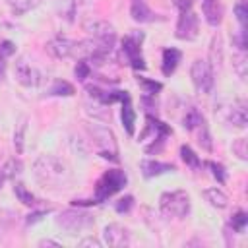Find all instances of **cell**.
Masks as SVG:
<instances>
[{
	"instance_id": "1",
	"label": "cell",
	"mask_w": 248,
	"mask_h": 248,
	"mask_svg": "<svg viewBox=\"0 0 248 248\" xmlns=\"http://www.w3.org/2000/svg\"><path fill=\"white\" fill-rule=\"evenodd\" d=\"M35 178L45 188H64L70 182V170L56 157L43 155L35 161Z\"/></svg>"
},
{
	"instance_id": "2",
	"label": "cell",
	"mask_w": 248,
	"mask_h": 248,
	"mask_svg": "<svg viewBox=\"0 0 248 248\" xmlns=\"http://www.w3.org/2000/svg\"><path fill=\"white\" fill-rule=\"evenodd\" d=\"M128 178L124 174V170L120 169H112V170H107L103 172V176L97 180L95 184V196L93 200H74L72 203L74 205H91V203H103L105 200H108L110 196H114L116 192H120L124 186H126Z\"/></svg>"
},
{
	"instance_id": "3",
	"label": "cell",
	"mask_w": 248,
	"mask_h": 248,
	"mask_svg": "<svg viewBox=\"0 0 248 248\" xmlns=\"http://www.w3.org/2000/svg\"><path fill=\"white\" fill-rule=\"evenodd\" d=\"M174 6L178 8V21H176V37L182 41H194L200 31L198 16L194 14L192 6L194 0H172Z\"/></svg>"
},
{
	"instance_id": "4",
	"label": "cell",
	"mask_w": 248,
	"mask_h": 248,
	"mask_svg": "<svg viewBox=\"0 0 248 248\" xmlns=\"http://www.w3.org/2000/svg\"><path fill=\"white\" fill-rule=\"evenodd\" d=\"M46 50L56 58H85L89 52V39L72 41L64 35H56L46 43Z\"/></svg>"
},
{
	"instance_id": "5",
	"label": "cell",
	"mask_w": 248,
	"mask_h": 248,
	"mask_svg": "<svg viewBox=\"0 0 248 248\" xmlns=\"http://www.w3.org/2000/svg\"><path fill=\"white\" fill-rule=\"evenodd\" d=\"M159 207L163 215L167 217H178L184 219L190 213V196L184 190H174V192H165L159 198Z\"/></svg>"
},
{
	"instance_id": "6",
	"label": "cell",
	"mask_w": 248,
	"mask_h": 248,
	"mask_svg": "<svg viewBox=\"0 0 248 248\" xmlns=\"http://www.w3.org/2000/svg\"><path fill=\"white\" fill-rule=\"evenodd\" d=\"M184 128L188 132H192L198 140V143L205 149V151H211V136H209V128H207V122H205V116L198 110V108H188L186 114H184V120H182Z\"/></svg>"
},
{
	"instance_id": "7",
	"label": "cell",
	"mask_w": 248,
	"mask_h": 248,
	"mask_svg": "<svg viewBox=\"0 0 248 248\" xmlns=\"http://www.w3.org/2000/svg\"><path fill=\"white\" fill-rule=\"evenodd\" d=\"M89 132H91V138H93L97 153L103 159H108V161L116 163L118 161V147H116L114 134L105 126H93V128H89Z\"/></svg>"
},
{
	"instance_id": "8",
	"label": "cell",
	"mask_w": 248,
	"mask_h": 248,
	"mask_svg": "<svg viewBox=\"0 0 248 248\" xmlns=\"http://www.w3.org/2000/svg\"><path fill=\"white\" fill-rule=\"evenodd\" d=\"M56 223H58L64 231H68L70 234H74V232H81V231L91 229L93 223H95V219H93V215L87 213V211L66 209V211H62V213L58 215Z\"/></svg>"
},
{
	"instance_id": "9",
	"label": "cell",
	"mask_w": 248,
	"mask_h": 248,
	"mask_svg": "<svg viewBox=\"0 0 248 248\" xmlns=\"http://www.w3.org/2000/svg\"><path fill=\"white\" fill-rule=\"evenodd\" d=\"M145 122H147V124H145V130L141 132L140 138H143V136H147V134H153V143H151V145H145V153H157V151L163 149V145H165L167 138L172 134V130H170L169 124L161 122V120L155 118L153 114H147V116H145Z\"/></svg>"
},
{
	"instance_id": "10",
	"label": "cell",
	"mask_w": 248,
	"mask_h": 248,
	"mask_svg": "<svg viewBox=\"0 0 248 248\" xmlns=\"http://www.w3.org/2000/svg\"><path fill=\"white\" fill-rule=\"evenodd\" d=\"M190 76H192V83L200 93H211L213 85H215V74L213 68L209 64V60L198 58L194 60L192 68H190Z\"/></svg>"
},
{
	"instance_id": "11",
	"label": "cell",
	"mask_w": 248,
	"mask_h": 248,
	"mask_svg": "<svg viewBox=\"0 0 248 248\" xmlns=\"http://www.w3.org/2000/svg\"><path fill=\"white\" fill-rule=\"evenodd\" d=\"M141 33H132L122 39V54L134 70H145V62L141 56Z\"/></svg>"
},
{
	"instance_id": "12",
	"label": "cell",
	"mask_w": 248,
	"mask_h": 248,
	"mask_svg": "<svg viewBox=\"0 0 248 248\" xmlns=\"http://www.w3.org/2000/svg\"><path fill=\"white\" fill-rule=\"evenodd\" d=\"M83 27H85V31L91 35L93 41H97L99 45H103V46L114 50L116 31H114V27H112L110 23H107V21H99V19H97V21H87Z\"/></svg>"
},
{
	"instance_id": "13",
	"label": "cell",
	"mask_w": 248,
	"mask_h": 248,
	"mask_svg": "<svg viewBox=\"0 0 248 248\" xmlns=\"http://www.w3.org/2000/svg\"><path fill=\"white\" fill-rule=\"evenodd\" d=\"M221 118L227 124L234 126V128H246V124H248V105H246V101L244 99L232 101L227 108L221 110Z\"/></svg>"
},
{
	"instance_id": "14",
	"label": "cell",
	"mask_w": 248,
	"mask_h": 248,
	"mask_svg": "<svg viewBox=\"0 0 248 248\" xmlns=\"http://www.w3.org/2000/svg\"><path fill=\"white\" fill-rule=\"evenodd\" d=\"M14 74H16V79L25 87H37L43 79L41 72L31 62H27V58H23V56L17 58V62L14 66Z\"/></svg>"
},
{
	"instance_id": "15",
	"label": "cell",
	"mask_w": 248,
	"mask_h": 248,
	"mask_svg": "<svg viewBox=\"0 0 248 248\" xmlns=\"http://www.w3.org/2000/svg\"><path fill=\"white\" fill-rule=\"evenodd\" d=\"M130 16L138 23H153V21H161L163 19L159 14H155L145 4V0H132L130 2Z\"/></svg>"
},
{
	"instance_id": "16",
	"label": "cell",
	"mask_w": 248,
	"mask_h": 248,
	"mask_svg": "<svg viewBox=\"0 0 248 248\" xmlns=\"http://www.w3.org/2000/svg\"><path fill=\"white\" fill-rule=\"evenodd\" d=\"M105 242L108 246H128L130 244V232L126 227L118 223H110L105 227Z\"/></svg>"
},
{
	"instance_id": "17",
	"label": "cell",
	"mask_w": 248,
	"mask_h": 248,
	"mask_svg": "<svg viewBox=\"0 0 248 248\" xmlns=\"http://www.w3.org/2000/svg\"><path fill=\"white\" fill-rule=\"evenodd\" d=\"M140 169H141L143 178H153V176H159L163 172H170L176 167L172 163H161V161H155V159H143L140 163Z\"/></svg>"
},
{
	"instance_id": "18",
	"label": "cell",
	"mask_w": 248,
	"mask_h": 248,
	"mask_svg": "<svg viewBox=\"0 0 248 248\" xmlns=\"http://www.w3.org/2000/svg\"><path fill=\"white\" fill-rule=\"evenodd\" d=\"M202 12L205 21L213 27H217L223 19V6L219 4V0H202Z\"/></svg>"
},
{
	"instance_id": "19",
	"label": "cell",
	"mask_w": 248,
	"mask_h": 248,
	"mask_svg": "<svg viewBox=\"0 0 248 248\" xmlns=\"http://www.w3.org/2000/svg\"><path fill=\"white\" fill-rule=\"evenodd\" d=\"M120 103H122V124H124L126 132H128L130 136H134V126H136V112H134V107H132V99H130V93H128V91H124V95H122Z\"/></svg>"
},
{
	"instance_id": "20",
	"label": "cell",
	"mask_w": 248,
	"mask_h": 248,
	"mask_svg": "<svg viewBox=\"0 0 248 248\" xmlns=\"http://www.w3.org/2000/svg\"><path fill=\"white\" fill-rule=\"evenodd\" d=\"M87 93L93 99H97L101 105H112V103L120 101L122 95H124V91H103L97 85H87Z\"/></svg>"
},
{
	"instance_id": "21",
	"label": "cell",
	"mask_w": 248,
	"mask_h": 248,
	"mask_svg": "<svg viewBox=\"0 0 248 248\" xmlns=\"http://www.w3.org/2000/svg\"><path fill=\"white\" fill-rule=\"evenodd\" d=\"M180 50L178 48H165L163 50V64H161V72L163 76H170L174 74L178 62H180Z\"/></svg>"
},
{
	"instance_id": "22",
	"label": "cell",
	"mask_w": 248,
	"mask_h": 248,
	"mask_svg": "<svg viewBox=\"0 0 248 248\" xmlns=\"http://www.w3.org/2000/svg\"><path fill=\"white\" fill-rule=\"evenodd\" d=\"M203 198H205L213 207H217V209H223V207H227V203H229L227 196H225L219 188H205V190H203Z\"/></svg>"
},
{
	"instance_id": "23",
	"label": "cell",
	"mask_w": 248,
	"mask_h": 248,
	"mask_svg": "<svg viewBox=\"0 0 248 248\" xmlns=\"http://www.w3.org/2000/svg\"><path fill=\"white\" fill-rule=\"evenodd\" d=\"M180 157H182V161H184L190 169H194V170L202 167L200 157H198V155L192 151V147H188V145H182V147H180Z\"/></svg>"
},
{
	"instance_id": "24",
	"label": "cell",
	"mask_w": 248,
	"mask_h": 248,
	"mask_svg": "<svg viewBox=\"0 0 248 248\" xmlns=\"http://www.w3.org/2000/svg\"><path fill=\"white\" fill-rule=\"evenodd\" d=\"M48 95H64V97H70L74 95V85L64 81V79H56L52 83V87L48 89Z\"/></svg>"
},
{
	"instance_id": "25",
	"label": "cell",
	"mask_w": 248,
	"mask_h": 248,
	"mask_svg": "<svg viewBox=\"0 0 248 248\" xmlns=\"http://www.w3.org/2000/svg\"><path fill=\"white\" fill-rule=\"evenodd\" d=\"M14 192H16V196H17V200H19L21 203H25V205H35V203H37V198H35L21 182H16Z\"/></svg>"
},
{
	"instance_id": "26",
	"label": "cell",
	"mask_w": 248,
	"mask_h": 248,
	"mask_svg": "<svg viewBox=\"0 0 248 248\" xmlns=\"http://www.w3.org/2000/svg\"><path fill=\"white\" fill-rule=\"evenodd\" d=\"M6 2L10 4V8H12L16 14H25V12H29L31 8H35V6L41 4V0H6Z\"/></svg>"
},
{
	"instance_id": "27",
	"label": "cell",
	"mask_w": 248,
	"mask_h": 248,
	"mask_svg": "<svg viewBox=\"0 0 248 248\" xmlns=\"http://www.w3.org/2000/svg\"><path fill=\"white\" fill-rule=\"evenodd\" d=\"M138 83H140V87L143 89V93L147 97H155L163 89V85L159 81H153V79H147V78H138Z\"/></svg>"
},
{
	"instance_id": "28",
	"label": "cell",
	"mask_w": 248,
	"mask_h": 248,
	"mask_svg": "<svg viewBox=\"0 0 248 248\" xmlns=\"http://www.w3.org/2000/svg\"><path fill=\"white\" fill-rule=\"evenodd\" d=\"M246 50H240V48H236V54L232 56V66H234V70L238 72V76L244 79L246 78Z\"/></svg>"
},
{
	"instance_id": "29",
	"label": "cell",
	"mask_w": 248,
	"mask_h": 248,
	"mask_svg": "<svg viewBox=\"0 0 248 248\" xmlns=\"http://www.w3.org/2000/svg\"><path fill=\"white\" fill-rule=\"evenodd\" d=\"M74 74H76V78H78L79 81H85V79L89 78V74H91V64H89L85 58H78V64H76Z\"/></svg>"
},
{
	"instance_id": "30",
	"label": "cell",
	"mask_w": 248,
	"mask_h": 248,
	"mask_svg": "<svg viewBox=\"0 0 248 248\" xmlns=\"http://www.w3.org/2000/svg\"><path fill=\"white\" fill-rule=\"evenodd\" d=\"M246 223H248V215L244 213V211H236L234 215H232V219H231V227H232V231H236V232H244L246 231Z\"/></svg>"
},
{
	"instance_id": "31",
	"label": "cell",
	"mask_w": 248,
	"mask_h": 248,
	"mask_svg": "<svg viewBox=\"0 0 248 248\" xmlns=\"http://www.w3.org/2000/svg\"><path fill=\"white\" fill-rule=\"evenodd\" d=\"M25 128H27V120L21 118L19 126H17V132L14 134V145H16V149H17V153L23 151V132H25Z\"/></svg>"
},
{
	"instance_id": "32",
	"label": "cell",
	"mask_w": 248,
	"mask_h": 248,
	"mask_svg": "<svg viewBox=\"0 0 248 248\" xmlns=\"http://www.w3.org/2000/svg\"><path fill=\"white\" fill-rule=\"evenodd\" d=\"M205 167H209V169H211V172H213V176L219 180V184H225V180H227V172H225V167H223L221 163L207 161V163H205Z\"/></svg>"
},
{
	"instance_id": "33",
	"label": "cell",
	"mask_w": 248,
	"mask_h": 248,
	"mask_svg": "<svg viewBox=\"0 0 248 248\" xmlns=\"http://www.w3.org/2000/svg\"><path fill=\"white\" fill-rule=\"evenodd\" d=\"M234 14H236V19L240 23V29L246 31V16H248V10H246V4L244 2H238L234 6Z\"/></svg>"
},
{
	"instance_id": "34",
	"label": "cell",
	"mask_w": 248,
	"mask_h": 248,
	"mask_svg": "<svg viewBox=\"0 0 248 248\" xmlns=\"http://www.w3.org/2000/svg\"><path fill=\"white\" fill-rule=\"evenodd\" d=\"M132 205H134V198H132V196H124V198H120V200L114 203V209H116L118 213H128V211L132 209Z\"/></svg>"
},
{
	"instance_id": "35",
	"label": "cell",
	"mask_w": 248,
	"mask_h": 248,
	"mask_svg": "<svg viewBox=\"0 0 248 248\" xmlns=\"http://www.w3.org/2000/svg\"><path fill=\"white\" fill-rule=\"evenodd\" d=\"M232 151L244 161V159H248V151H246V140L244 138H238L234 143H232Z\"/></svg>"
},
{
	"instance_id": "36",
	"label": "cell",
	"mask_w": 248,
	"mask_h": 248,
	"mask_svg": "<svg viewBox=\"0 0 248 248\" xmlns=\"http://www.w3.org/2000/svg\"><path fill=\"white\" fill-rule=\"evenodd\" d=\"M8 170H6V176H14V174H17L19 170H16V169H21V163L19 161H16V159H12L10 163H8V167H6Z\"/></svg>"
},
{
	"instance_id": "37",
	"label": "cell",
	"mask_w": 248,
	"mask_h": 248,
	"mask_svg": "<svg viewBox=\"0 0 248 248\" xmlns=\"http://www.w3.org/2000/svg\"><path fill=\"white\" fill-rule=\"evenodd\" d=\"M50 209H43V211H35V213H31L29 217H27V223L31 225V223H37V221H41L43 219V215H46Z\"/></svg>"
},
{
	"instance_id": "38",
	"label": "cell",
	"mask_w": 248,
	"mask_h": 248,
	"mask_svg": "<svg viewBox=\"0 0 248 248\" xmlns=\"http://www.w3.org/2000/svg\"><path fill=\"white\" fill-rule=\"evenodd\" d=\"M14 52V45L10 43V41H4L2 45H0V54L2 56H10Z\"/></svg>"
},
{
	"instance_id": "39",
	"label": "cell",
	"mask_w": 248,
	"mask_h": 248,
	"mask_svg": "<svg viewBox=\"0 0 248 248\" xmlns=\"http://www.w3.org/2000/svg\"><path fill=\"white\" fill-rule=\"evenodd\" d=\"M79 246H95V248H101V242H99L97 238L89 236V238H83V240L79 242Z\"/></svg>"
},
{
	"instance_id": "40",
	"label": "cell",
	"mask_w": 248,
	"mask_h": 248,
	"mask_svg": "<svg viewBox=\"0 0 248 248\" xmlns=\"http://www.w3.org/2000/svg\"><path fill=\"white\" fill-rule=\"evenodd\" d=\"M39 246H60V244H58L56 240H41Z\"/></svg>"
},
{
	"instance_id": "41",
	"label": "cell",
	"mask_w": 248,
	"mask_h": 248,
	"mask_svg": "<svg viewBox=\"0 0 248 248\" xmlns=\"http://www.w3.org/2000/svg\"><path fill=\"white\" fill-rule=\"evenodd\" d=\"M2 180H4V176H2V172H0V186H2Z\"/></svg>"
},
{
	"instance_id": "42",
	"label": "cell",
	"mask_w": 248,
	"mask_h": 248,
	"mask_svg": "<svg viewBox=\"0 0 248 248\" xmlns=\"http://www.w3.org/2000/svg\"><path fill=\"white\" fill-rule=\"evenodd\" d=\"M0 68H2V54H0Z\"/></svg>"
}]
</instances>
